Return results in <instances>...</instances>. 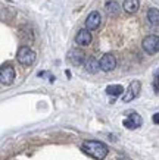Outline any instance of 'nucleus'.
<instances>
[{"mask_svg":"<svg viewBox=\"0 0 159 160\" xmlns=\"http://www.w3.org/2000/svg\"><path fill=\"white\" fill-rule=\"evenodd\" d=\"M81 150L86 153V154L92 156L96 160H103L109 153V148L106 144L100 142V141L96 140H90V141H84L81 146Z\"/></svg>","mask_w":159,"mask_h":160,"instance_id":"obj_1","label":"nucleus"},{"mask_svg":"<svg viewBox=\"0 0 159 160\" xmlns=\"http://www.w3.org/2000/svg\"><path fill=\"white\" fill-rule=\"evenodd\" d=\"M16 59H18V62L21 65H24V66H31L35 60V53H34L33 50L24 46V47H21L18 50V53H16Z\"/></svg>","mask_w":159,"mask_h":160,"instance_id":"obj_2","label":"nucleus"},{"mask_svg":"<svg viewBox=\"0 0 159 160\" xmlns=\"http://www.w3.org/2000/svg\"><path fill=\"white\" fill-rule=\"evenodd\" d=\"M15 79V69L9 63H3L0 68V82L3 85H10Z\"/></svg>","mask_w":159,"mask_h":160,"instance_id":"obj_3","label":"nucleus"},{"mask_svg":"<svg viewBox=\"0 0 159 160\" xmlns=\"http://www.w3.org/2000/svg\"><path fill=\"white\" fill-rule=\"evenodd\" d=\"M141 46H143L146 53L156 54L159 52V37L158 35H147V37H145Z\"/></svg>","mask_w":159,"mask_h":160,"instance_id":"obj_4","label":"nucleus"},{"mask_svg":"<svg viewBox=\"0 0 159 160\" xmlns=\"http://www.w3.org/2000/svg\"><path fill=\"white\" fill-rule=\"evenodd\" d=\"M100 63V69L103 72H111L116 68V59L112 53H105L99 60Z\"/></svg>","mask_w":159,"mask_h":160,"instance_id":"obj_5","label":"nucleus"},{"mask_svg":"<svg viewBox=\"0 0 159 160\" xmlns=\"http://www.w3.org/2000/svg\"><path fill=\"white\" fill-rule=\"evenodd\" d=\"M140 88H141V84H140V81H133V82L130 84V87H128V90H127L125 96L122 97V102L124 103H130L133 102L137 96H139L140 92Z\"/></svg>","mask_w":159,"mask_h":160,"instance_id":"obj_6","label":"nucleus"},{"mask_svg":"<svg viewBox=\"0 0 159 160\" xmlns=\"http://www.w3.org/2000/svg\"><path fill=\"white\" fill-rule=\"evenodd\" d=\"M143 125V119H141V116H140L139 113H130L128 116L124 119V126L125 128H128V129H137V128H140V126Z\"/></svg>","mask_w":159,"mask_h":160,"instance_id":"obj_7","label":"nucleus"},{"mask_svg":"<svg viewBox=\"0 0 159 160\" xmlns=\"http://www.w3.org/2000/svg\"><path fill=\"white\" fill-rule=\"evenodd\" d=\"M100 21H102L100 13H99L97 10H93V12H90V13H88V16H87V19H86V28L88 29V31H94V29L99 28Z\"/></svg>","mask_w":159,"mask_h":160,"instance_id":"obj_8","label":"nucleus"},{"mask_svg":"<svg viewBox=\"0 0 159 160\" xmlns=\"http://www.w3.org/2000/svg\"><path fill=\"white\" fill-rule=\"evenodd\" d=\"M75 43L78 46H88V44L92 43V34H90V31L87 28L84 29H80L75 35Z\"/></svg>","mask_w":159,"mask_h":160,"instance_id":"obj_9","label":"nucleus"},{"mask_svg":"<svg viewBox=\"0 0 159 160\" xmlns=\"http://www.w3.org/2000/svg\"><path fill=\"white\" fill-rule=\"evenodd\" d=\"M68 60L72 63L74 66H80L82 63H86L87 59L84 58V53L80 52V50H71V52L68 53Z\"/></svg>","mask_w":159,"mask_h":160,"instance_id":"obj_10","label":"nucleus"},{"mask_svg":"<svg viewBox=\"0 0 159 160\" xmlns=\"http://www.w3.org/2000/svg\"><path fill=\"white\" fill-rule=\"evenodd\" d=\"M122 8H124L127 13H135L140 8V2L139 0H124Z\"/></svg>","mask_w":159,"mask_h":160,"instance_id":"obj_11","label":"nucleus"},{"mask_svg":"<svg viewBox=\"0 0 159 160\" xmlns=\"http://www.w3.org/2000/svg\"><path fill=\"white\" fill-rule=\"evenodd\" d=\"M84 68H86L87 72L96 73V72H99V69H100V63L97 62L94 58H88L86 60V63H84Z\"/></svg>","mask_w":159,"mask_h":160,"instance_id":"obj_12","label":"nucleus"},{"mask_svg":"<svg viewBox=\"0 0 159 160\" xmlns=\"http://www.w3.org/2000/svg\"><path fill=\"white\" fill-rule=\"evenodd\" d=\"M147 19L153 27H159V9L156 8H150L147 10Z\"/></svg>","mask_w":159,"mask_h":160,"instance_id":"obj_13","label":"nucleus"},{"mask_svg":"<svg viewBox=\"0 0 159 160\" xmlns=\"http://www.w3.org/2000/svg\"><path fill=\"white\" fill-rule=\"evenodd\" d=\"M122 92H124V87H122V85H118V84H115V85H108V87H106V94H108V96L116 97V96H121Z\"/></svg>","mask_w":159,"mask_h":160,"instance_id":"obj_14","label":"nucleus"},{"mask_svg":"<svg viewBox=\"0 0 159 160\" xmlns=\"http://www.w3.org/2000/svg\"><path fill=\"white\" fill-rule=\"evenodd\" d=\"M105 9H106V12L108 13H118L119 12V6L116 5L115 2H108L106 3V6H105Z\"/></svg>","mask_w":159,"mask_h":160,"instance_id":"obj_15","label":"nucleus"},{"mask_svg":"<svg viewBox=\"0 0 159 160\" xmlns=\"http://www.w3.org/2000/svg\"><path fill=\"white\" fill-rule=\"evenodd\" d=\"M153 91L156 92V94H159V75L156 73L153 78Z\"/></svg>","mask_w":159,"mask_h":160,"instance_id":"obj_16","label":"nucleus"},{"mask_svg":"<svg viewBox=\"0 0 159 160\" xmlns=\"http://www.w3.org/2000/svg\"><path fill=\"white\" fill-rule=\"evenodd\" d=\"M152 121H153V123L159 125V113H155L153 116H152Z\"/></svg>","mask_w":159,"mask_h":160,"instance_id":"obj_17","label":"nucleus"}]
</instances>
